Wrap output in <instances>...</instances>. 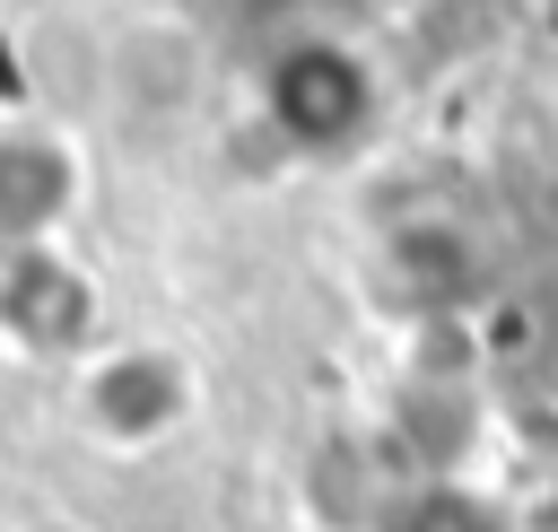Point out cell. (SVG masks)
I'll return each instance as SVG.
<instances>
[{"label": "cell", "instance_id": "cell-1", "mask_svg": "<svg viewBox=\"0 0 558 532\" xmlns=\"http://www.w3.org/2000/svg\"><path fill=\"white\" fill-rule=\"evenodd\" d=\"M410 532H497L471 497H453V488H436V497H418V523Z\"/></svg>", "mask_w": 558, "mask_h": 532}]
</instances>
